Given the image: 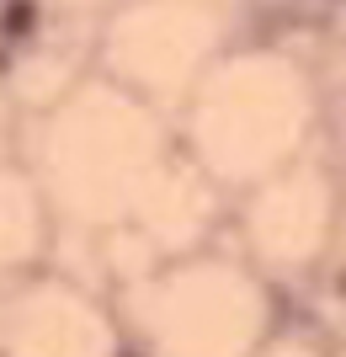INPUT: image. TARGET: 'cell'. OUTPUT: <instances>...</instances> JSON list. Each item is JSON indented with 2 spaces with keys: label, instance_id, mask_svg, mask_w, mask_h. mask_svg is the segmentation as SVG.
Here are the masks:
<instances>
[{
  "label": "cell",
  "instance_id": "2",
  "mask_svg": "<svg viewBox=\"0 0 346 357\" xmlns=\"http://www.w3.org/2000/svg\"><path fill=\"white\" fill-rule=\"evenodd\" d=\"M341 294H346V278H341Z\"/></svg>",
  "mask_w": 346,
  "mask_h": 357
},
{
  "label": "cell",
  "instance_id": "1",
  "mask_svg": "<svg viewBox=\"0 0 346 357\" xmlns=\"http://www.w3.org/2000/svg\"><path fill=\"white\" fill-rule=\"evenodd\" d=\"M32 22H38V11H32V0H16V6H6V32H27Z\"/></svg>",
  "mask_w": 346,
  "mask_h": 357
}]
</instances>
